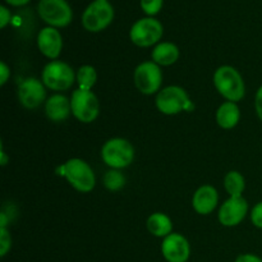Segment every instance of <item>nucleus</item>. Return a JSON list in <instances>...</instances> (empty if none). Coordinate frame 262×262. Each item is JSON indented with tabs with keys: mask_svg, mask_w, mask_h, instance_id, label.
<instances>
[{
	"mask_svg": "<svg viewBox=\"0 0 262 262\" xmlns=\"http://www.w3.org/2000/svg\"><path fill=\"white\" fill-rule=\"evenodd\" d=\"M141 8L148 17H154L161 10L164 0H141Z\"/></svg>",
	"mask_w": 262,
	"mask_h": 262,
	"instance_id": "nucleus-23",
	"label": "nucleus"
},
{
	"mask_svg": "<svg viewBox=\"0 0 262 262\" xmlns=\"http://www.w3.org/2000/svg\"><path fill=\"white\" fill-rule=\"evenodd\" d=\"M161 253L168 262H187L191 255V247L183 235L171 233L161 243Z\"/></svg>",
	"mask_w": 262,
	"mask_h": 262,
	"instance_id": "nucleus-11",
	"label": "nucleus"
},
{
	"mask_svg": "<svg viewBox=\"0 0 262 262\" xmlns=\"http://www.w3.org/2000/svg\"><path fill=\"white\" fill-rule=\"evenodd\" d=\"M114 19V8L109 2L95 0L84 9L82 14V26L89 32H100L105 30Z\"/></svg>",
	"mask_w": 262,
	"mask_h": 262,
	"instance_id": "nucleus-6",
	"label": "nucleus"
},
{
	"mask_svg": "<svg viewBox=\"0 0 262 262\" xmlns=\"http://www.w3.org/2000/svg\"><path fill=\"white\" fill-rule=\"evenodd\" d=\"M224 187L230 197H241L246 188L245 177L239 171H229L224 178Z\"/></svg>",
	"mask_w": 262,
	"mask_h": 262,
	"instance_id": "nucleus-20",
	"label": "nucleus"
},
{
	"mask_svg": "<svg viewBox=\"0 0 262 262\" xmlns=\"http://www.w3.org/2000/svg\"><path fill=\"white\" fill-rule=\"evenodd\" d=\"M133 79L138 91L143 95H154L160 90L163 73L155 61H143L136 68Z\"/></svg>",
	"mask_w": 262,
	"mask_h": 262,
	"instance_id": "nucleus-10",
	"label": "nucleus"
},
{
	"mask_svg": "<svg viewBox=\"0 0 262 262\" xmlns=\"http://www.w3.org/2000/svg\"><path fill=\"white\" fill-rule=\"evenodd\" d=\"M9 77L10 68L4 63V61H2V63H0V86H4V84L7 83L8 79H9Z\"/></svg>",
	"mask_w": 262,
	"mask_h": 262,
	"instance_id": "nucleus-27",
	"label": "nucleus"
},
{
	"mask_svg": "<svg viewBox=\"0 0 262 262\" xmlns=\"http://www.w3.org/2000/svg\"><path fill=\"white\" fill-rule=\"evenodd\" d=\"M241 119V112L237 102L225 101L216 112V122L224 129H232Z\"/></svg>",
	"mask_w": 262,
	"mask_h": 262,
	"instance_id": "nucleus-17",
	"label": "nucleus"
},
{
	"mask_svg": "<svg viewBox=\"0 0 262 262\" xmlns=\"http://www.w3.org/2000/svg\"><path fill=\"white\" fill-rule=\"evenodd\" d=\"M217 201H219V194L215 187L206 184L202 186L194 192L193 199H192V206L194 211L200 215H209L216 209Z\"/></svg>",
	"mask_w": 262,
	"mask_h": 262,
	"instance_id": "nucleus-15",
	"label": "nucleus"
},
{
	"mask_svg": "<svg viewBox=\"0 0 262 262\" xmlns=\"http://www.w3.org/2000/svg\"><path fill=\"white\" fill-rule=\"evenodd\" d=\"M235 262H262V260L258 256L252 255V253H246V255H241Z\"/></svg>",
	"mask_w": 262,
	"mask_h": 262,
	"instance_id": "nucleus-29",
	"label": "nucleus"
},
{
	"mask_svg": "<svg viewBox=\"0 0 262 262\" xmlns=\"http://www.w3.org/2000/svg\"><path fill=\"white\" fill-rule=\"evenodd\" d=\"M156 107L165 115H174L193 107L186 90L179 86H168L156 96Z\"/></svg>",
	"mask_w": 262,
	"mask_h": 262,
	"instance_id": "nucleus-5",
	"label": "nucleus"
},
{
	"mask_svg": "<svg viewBox=\"0 0 262 262\" xmlns=\"http://www.w3.org/2000/svg\"><path fill=\"white\" fill-rule=\"evenodd\" d=\"M125 184V177L123 176L122 171H119L118 169H112V170L106 171L104 176V186L106 187L109 191L115 192L119 191L120 188H123Z\"/></svg>",
	"mask_w": 262,
	"mask_h": 262,
	"instance_id": "nucleus-22",
	"label": "nucleus"
},
{
	"mask_svg": "<svg viewBox=\"0 0 262 262\" xmlns=\"http://www.w3.org/2000/svg\"><path fill=\"white\" fill-rule=\"evenodd\" d=\"M76 79L79 90L91 91L92 87L95 86V83L97 81L96 69L92 66H82L78 69V72H77Z\"/></svg>",
	"mask_w": 262,
	"mask_h": 262,
	"instance_id": "nucleus-21",
	"label": "nucleus"
},
{
	"mask_svg": "<svg viewBox=\"0 0 262 262\" xmlns=\"http://www.w3.org/2000/svg\"><path fill=\"white\" fill-rule=\"evenodd\" d=\"M76 81V74L69 64L60 60H53L42 71V82L53 91H66Z\"/></svg>",
	"mask_w": 262,
	"mask_h": 262,
	"instance_id": "nucleus-7",
	"label": "nucleus"
},
{
	"mask_svg": "<svg viewBox=\"0 0 262 262\" xmlns=\"http://www.w3.org/2000/svg\"><path fill=\"white\" fill-rule=\"evenodd\" d=\"M148 232L155 237L165 238L169 234H171L173 230V224L168 215L163 214V212H155V214L150 215L146 223Z\"/></svg>",
	"mask_w": 262,
	"mask_h": 262,
	"instance_id": "nucleus-19",
	"label": "nucleus"
},
{
	"mask_svg": "<svg viewBox=\"0 0 262 262\" xmlns=\"http://www.w3.org/2000/svg\"><path fill=\"white\" fill-rule=\"evenodd\" d=\"M45 113L46 117L51 120V122H63L69 114L72 113V105L71 100L67 96L60 94L53 95L49 97L45 102Z\"/></svg>",
	"mask_w": 262,
	"mask_h": 262,
	"instance_id": "nucleus-16",
	"label": "nucleus"
},
{
	"mask_svg": "<svg viewBox=\"0 0 262 262\" xmlns=\"http://www.w3.org/2000/svg\"><path fill=\"white\" fill-rule=\"evenodd\" d=\"M37 46L41 54L49 59H56L63 49V37L55 27H45L38 32Z\"/></svg>",
	"mask_w": 262,
	"mask_h": 262,
	"instance_id": "nucleus-14",
	"label": "nucleus"
},
{
	"mask_svg": "<svg viewBox=\"0 0 262 262\" xmlns=\"http://www.w3.org/2000/svg\"><path fill=\"white\" fill-rule=\"evenodd\" d=\"M251 222L258 229H262V201L256 204L251 211Z\"/></svg>",
	"mask_w": 262,
	"mask_h": 262,
	"instance_id": "nucleus-25",
	"label": "nucleus"
},
{
	"mask_svg": "<svg viewBox=\"0 0 262 262\" xmlns=\"http://www.w3.org/2000/svg\"><path fill=\"white\" fill-rule=\"evenodd\" d=\"M43 82L37 78H27L18 87V100L26 109H36L45 101Z\"/></svg>",
	"mask_w": 262,
	"mask_h": 262,
	"instance_id": "nucleus-13",
	"label": "nucleus"
},
{
	"mask_svg": "<svg viewBox=\"0 0 262 262\" xmlns=\"http://www.w3.org/2000/svg\"><path fill=\"white\" fill-rule=\"evenodd\" d=\"M58 174L66 177L68 183L82 193L91 192L96 184V178L91 166L82 159H71L58 169Z\"/></svg>",
	"mask_w": 262,
	"mask_h": 262,
	"instance_id": "nucleus-2",
	"label": "nucleus"
},
{
	"mask_svg": "<svg viewBox=\"0 0 262 262\" xmlns=\"http://www.w3.org/2000/svg\"><path fill=\"white\" fill-rule=\"evenodd\" d=\"M164 27L159 19L154 17H145L133 23L129 31V37L135 45L140 48H150L161 40Z\"/></svg>",
	"mask_w": 262,
	"mask_h": 262,
	"instance_id": "nucleus-4",
	"label": "nucleus"
},
{
	"mask_svg": "<svg viewBox=\"0 0 262 262\" xmlns=\"http://www.w3.org/2000/svg\"><path fill=\"white\" fill-rule=\"evenodd\" d=\"M104 2H109V0H104Z\"/></svg>",
	"mask_w": 262,
	"mask_h": 262,
	"instance_id": "nucleus-32",
	"label": "nucleus"
},
{
	"mask_svg": "<svg viewBox=\"0 0 262 262\" xmlns=\"http://www.w3.org/2000/svg\"><path fill=\"white\" fill-rule=\"evenodd\" d=\"M101 158L107 166L119 170L133 163L135 148L132 143L124 138H112L102 146Z\"/></svg>",
	"mask_w": 262,
	"mask_h": 262,
	"instance_id": "nucleus-3",
	"label": "nucleus"
},
{
	"mask_svg": "<svg viewBox=\"0 0 262 262\" xmlns=\"http://www.w3.org/2000/svg\"><path fill=\"white\" fill-rule=\"evenodd\" d=\"M37 12L50 27H67L73 19V12L67 0H40Z\"/></svg>",
	"mask_w": 262,
	"mask_h": 262,
	"instance_id": "nucleus-8",
	"label": "nucleus"
},
{
	"mask_svg": "<svg viewBox=\"0 0 262 262\" xmlns=\"http://www.w3.org/2000/svg\"><path fill=\"white\" fill-rule=\"evenodd\" d=\"M12 19V14H10V10L8 9L5 5L0 7V27L5 28L8 23Z\"/></svg>",
	"mask_w": 262,
	"mask_h": 262,
	"instance_id": "nucleus-26",
	"label": "nucleus"
},
{
	"mask_svg": "<svg viewBox=\"0 0 262 262\" xmlns=\"http://www.w3.org/2000/svg\"><path fill=\"white\" fill-rule=\"evenodd\" d=\"M72 114L82 123H92L100 112V104L92 91L76 90L71 97Z\"/></svg>",
	"mask_w": 262,
	"mask_h": 262,
	"instance_id": "nucleus-9",
	"label": "nucleus"
},
{
	"mask_svg": "<svg viewBox=\"0 0 262 262\" xmlns=\"http://www.w3.org/2000/svg\"><path fill=\"white\" fill-rule=\"evenodd\" d=\"M8 225V217L5 212H2L0 214V228H7Z\"/></svg>",
	"mask_w": 262,
	"mask_h": 262,
	"instance_id": "nucleus-31",
	"label": "nucleus"
},
{
	"mask_svg": "<svg viewBox=\"0 0 262 262\" xmlns=\"http://www.w3.org/2000/svg\"><path fill=\"white\" fill-rule=\"evenodd\" d=\"M12 247V237L7 228H0V256L4 257Z\"/></svg>",
	"mask_w": 262,
	"mask_h": 262,
	"instance_id": "nucleus-24",
	"label": "nucleus"
},
{
	"mask_svg": "<svg viewBox=\"0 0 262 262\" xmlns=\"http://www.w3.org/2000/svg\"><path fill=\"white\" fill-rule=\"evenodd\" d=\"M248 212V202L241 197H229L219 210V222L224 227H235L245 220Z\"/></svg>",
	"mask_w": 262,
	"mask_h": 262,
	"instance_id": "nucleus-12",
	"label": "nucleus"
},
{
	"mask_svg": "<svg viewBox=\"0 0 262 262\" xmlns=\"http://www.w3.org/2000/svg\"><path fill=\"white\" fill-rule=\"evenodd\" d=\"M214 84L219 94L228 101H241L246 95V86L242 76L237 69L230 66H222L215 71Z\"/></svg>",
	"mask_w": 262,
	"mask_h": 262,
	"instance_id": "nucleus-1",
	"label": "nucleus"
},
{
	"mask_svg": "<svg viewBox=\"0 0 262 262\" xmlns=\"http://www.w3.org/2000/svg\"><path fill=\"white\" fill-rule=\"evenodd\" d=\"M255 107L256 113H257V117L260 118V120L262 122V84L260 86V89L257 90V92H256Z\"/></svg>",
	"mask_w": 262,
	"mask_h": 262,
	"instance_id": "nucleus-28",
	"label": "nucleus"
},
{
	"mask_svg": "<svg viewBox=\"0 0 262 262\" xmlns=\"http://www.w3.org/2000/svg\"><path fill=\"white\" fill-rule=\"evenodd\" d=\"M9 5H13V7H22V5L27 4L30 0H5Z\"/></svg>",
	"mask_w": 262,
	"mask_h": 262,
	"instance_id": "nucleus-30",
	"label": "nucleus"
},
{
	"mask_svg": "<svg viewBox=\"0 0 262 262\" xmlns=\"http://www.w3.org/2000/svg\"><path fill=\"white\" fill-rule=\"evenodd\" d=\"M151 56L158 66H171L178 60L179 49L173 42H161L154 48Z\"/></svg>",
	"mask_w": 262,
	"mask_h": 262,
	"instance_id": "nucleus-18",
	"label": "nucleus"
}]
</instances>
